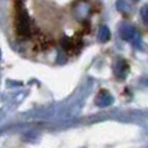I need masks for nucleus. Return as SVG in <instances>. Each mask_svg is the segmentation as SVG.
Returning a JSON list of instances; mask_svg holds the SVG:
<instances>
[{"label": "nucleus", "instance_id": "obj_1", "mask_svg": "<svg viewBox=\"0 0 148 148\" xmlns=\"http://www.w3.org/2000/svg\"><path fill=\"white\" fill-rule=\"evenodd\" d=\"M14 30L20 39H30L38 33L31 22L30 16L22 7H17V13L14 17Z\"/></svg>", "mask_w": 148, "mask_h": 148}, {"label": "nucleus", "instance_id": "obj_2", "mask_svg": "<svg viewBox=\"0 0 148 148\" xmlns=\"http://www.w3.org/2000/svg\"><path fill=\"white\" fill-rule=\"evenodd\" d=\"M33 39H34V44H35V47L39 51H46V49L52 48V46H53V40L48 35H43V34L36 33L33 36Z\"/></svg>", "mask_w": 148, "mask_h": 148}, {"label": "nucleus", "instance_id": "obj_3", "mask_svg": "<svg viewBox=\"0 0 148 148\" xmlns=\"http://www.w3.org/2000/svg\"><path fill=\"white\" fill-rule=\"evenodd\" d=\"M82 47V40L81 38H73V39H68L64 44L65 51L68 52V55H74L81 49Z\"/></svg>", "mask_w": 148, "mask_h": 148}]
</instances>
